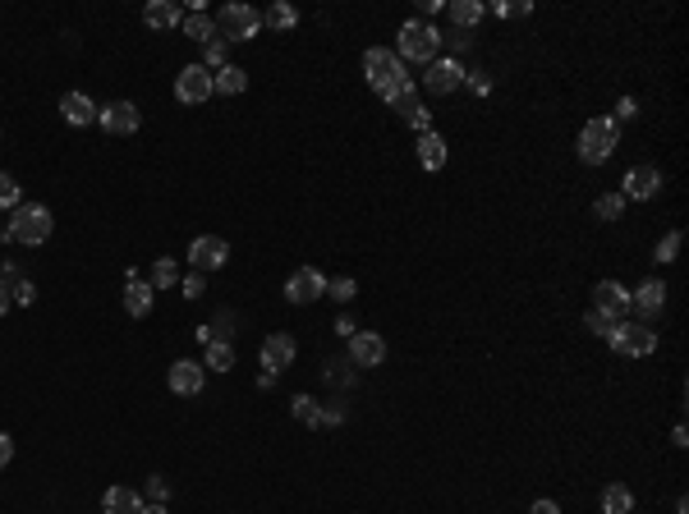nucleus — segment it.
Here are the masks:
<instances>
[{
  "label": "nucleus",
  "instance_id": "f257e3e1",
  "mask_svg": "<svg viewBox=\"0 0 689 514\" xmlns=\"http://www.w3.org/2000/svg\"><path fill=\"white\" fill-rule=\"evenodd\" d=\"M51 207H42V203H19L14 207V216H10V225H5V240L10 244H23V248H37V244H47L51 240Z\"/></svg>",
  "mask_w": 689,
  "mask_h": 514
},
{
  "label": "nucleus",
  "instance_id": "f03ea898",
  "mask_svg": "<svg viewBox=\"0 0 689 514\" xmlns=\"http://www.w3.org/2000/svg\"><path fill=\"white\" fill-rule=\"evenodd\" d=\"M363 74H368V88L382 97H395L400 88H410V74H404V60L395 51H368L363 56Z\"/></svg>",
  "mask_w": 689,
  "mask_h": 514
},
{
  "label": "nucleus",
  "instance_id": "7ed1b4c3",
  "mask_svg": "<svg viewBox=\"0 0 689 514\" xmlns=\"http://www.w3.org/2000/svg\"><path fill=\"white\" fill-rule=\"evenodd\" d=\"M441 42V32L432 28V23H423V19H410L400 28V47H395V56L400 60H414V65H432L437 60V47Z\"/></svg>",
  "mask_w": 689,
  "mask_h": 514
},
{
  "label": "nucleus",
  "instance_id": "20e7f679",
  "mask_svg": "<svg viewBox=\"0 0 689 514\" xmlns=\"http://www.w3.org/2000/svg\"><path fill=\"white\" fill-rule=\"evenodd\" d=\"M616 152V120H588L579 134V161L584 166H602Z\"/></svg>",
  "mask_w": 689,
  "mask_h": 514
},
{
  "label": "nucleus",
  "instance_id": "39448f33",
  "mask_svg": "<svg viewBox=\"0 0 689 514\" xmlns=\"http://www.w3.org/2000/svg\"><path fill=\"white\" fill-rule=\"evenodd\" d=\"M606 344H612L616 353H625V359H648V353L658 349V331L648 322H621L612 335H606Z\"/></svg>",
  "mask_w": 689,
  "mask_h": 514
},
{
  "label": "nucleus",
  "instance_id": "423d86ee",
  "mask_svg": "<svg viewBox=\"0 0 689 514\" xmlns=\"http://www.w3.org/2000/svg\"><path fill=\"white\" fill-rule=\"evenodd\" d=\"M258 28H262V14L253 5H225L216 19V32L225 42H249V37H258Z\"/></svg>",
  "mask_w": 689,
  "mask_h": 514
},
{
  "label": "nucleus",
  "instance_id": "0eeeda50",
  "mask_svg": "<svg viewBox=\"0 0 689 514\" xmlns=\"http://www.w3.org/2000/svg\"><path fill=\"white\" fill-rule=\"evenodd\" d=\"M216 88H212V69L208 65H184L180 69V78H175V97L184 101V106H202Z\"/></svg>",
  "mask_w": 689,
  "mask_h": 514
},
{
  "label": "nucleus",
  "instance_id": "6e6552de",
  "mask_svg": "<svg viewBox=\"0 0 689 514\" xmlns=\"http://www.w3.org/2000/svg\"><path fill=\"white\" fill-rule=\"evenodd\" d=\"M189 262L198 271H221L230 262V244L221 240V234H198V240L189 244Z\"/></svg>",
  "mask_w": 689,
  "mask_h": 514
},
{
  "label": "nucleus",
  "instance_id": "1a4fd4ad",
  "mask_svg": "<svg viewBox=\"0 0 689 514\" xmlns=\"http://www.w3.org/2000/svg\"><path fill=\"white\" fill-rule=\"evenodd\" d=\"M423 83H428V92H437V97L455 92V88H464V65H460L455 56H441V60H432V65H428Z\"/></svg>",
  "mask_w": 689,
  "mask_h": 514
},
{
  "label": "nucleus",
  "instance_id": "9d476101",
  "mask_svg": "<svg viewBox=\"0 0 689 514\" xmlns=\"http://www.w3.org/2000/svg\"><path fill=\"white\" fill-rule=\"evenodd\" d=\"M97 125H102L106 134H138L143 110H138L134 101H110V106L97 110Z\"/></svg>",
  "mask_w": 689,
  "mask_h": 514
},
{
  "label": "nucleus",
  "instance_id": "9b49d317",
  "mask_svg": "<svg viewBox=\"0 0 689 514\" xmlns=\"http://www.w3.org/2000/svg\"><path fill=\"white\" fill-rule=\"evenodd\" d=\"M349 363L354 368H382L386 363V340L377 331H354L349 335Z\"/></svg>",
  "mask_w": 689,
  "mask_h": 514
},
{
  "label": "nucleus",
  "instance_id": "f8f14e48",
  "mask_svg": "<svg viewBox=\"0 0 689 514\" xmlns=\"http://www.w3.org/2000/svg\"><path fill=\"white\" fill-rule=\"evenodd\" d=\"M322 294H327V275L313 271V266H299L290 281H286V299H290V303H313V299H322Z\"/></svg>",
  "mask_w": 689,
  "mask_h": 514
},
{
  "label": "nucleus",
  "instance_id": "ddd939ff",
  "mask_svg": "<svg viewBox=\"0 0 689 514\" xmlns=\"http://www.w3.org/2000/svg\"><path fill=\"white\" fill-rule=\"evenodd\" d=\"M621 184H625L621 197H630V203H648V197L662 193V170H658V166H634Z\"/></svg>",
  "mask_w": 689,
  "mask_h": 514
},
{
  "label": "nucleus",
  "instance_id": "4468645a",
  "mask_svg": "<svg viewBox=\"0 0 689 514\" xmlns=\"http://www.w3.org/2000/svg\"><path fill=\"white\" fill-rule=\"evenodd\" d=\"M386 106H391L395 115H404V120H410V125H414L419 134H428V129H432V115L423 110V101H419L414 83H410V88H400L395 97H386Z\"/></svg>",
  "mask_w": 689,
  "mask_h": 514
},
{
  "label": "nucleus",
  "instance_id": "2eb2a0df",
  "mask_svg": "<svg viewBox=\"0 0 689 514\" xmlns=\"http://www.w3.org/2000/svg\"><path fill=\"white\" fill-rule=\"evenodd\" d=\"M295 363V335H267L262 340V368L276 377Z\"/></svg>",
  "mask_w": 689,
  "mask_h": 514
},
{
  "label": "nucleus",
  "instance_id": "dca6fc26",
  "mask_svg": "<svg viewBox=\"0 0 689 514\" xmlns=\"http://www.w3.org/2000/svg\"><path fill=\"white\" fill-rule=\"evenodd\" d=\"M662 303H667V285H662V281H643V285L630 294V308L639 312V318H658Z\"/></svg>",
  "mask_w": 689,
  "mask_h": 514
},
{
  "label": "nucleus",
  "instance_id": "f3484780",
  "mask_svg": "<svg viewBox=\"0 0 689 514\" xmlns=\"http://www.w3.org/2000/svg\"><path fill=\"white\" fill-rule=\"evenodd\" d=\"M97 110H102V106H93V97H84V92H65V97H60V115H65L74 129L93 125V120H97Z\"/></svg>",
  "mask_w": 689,
  "mask_h": 514
},
{
  "label": "nucleus",
  "instance_id": "a211bd4d",
  "mask_svg": "<svg viewBox=\"0 0 689 514\" xmlns=\"http://www.w3.org/2000/svg\"><path fill=\"white\" fill-rule=\"evenodd\" d=\"M171 390L175 395H198L202 390V363H189V359H180V363H171Z\"/></svg>",
  "mask_w": 689,
  "mask_h": 514
},
{
  "label": "nucleus",
  "instance_id": "6ab92c4d",
  "mask_svg": "<svg viewBox=\"0 0 689 514\" xmlns=\"http://www.w3.org/2000/svg\"><path fill=\"white\" fill-rule=\"evenodd\" d=\"M102 510H106V514H143V496H138L134 487H110V492L102 496Z\"/></svg>",
  "mask_w": 689,
  "mask_h": 514
},
{
  "label": "nucleus",
  "instance_id": "aec40b11",
  "mask_svg": "<svg viewBox=\"0 0 689 514\" xmlns=\"http://www.w3.org/2000/svg\"><path fill=\"white\" fill-rule=\"evenodd\" d=\"M143 19H147V28H180V5L175 0H147V10H143Z\"/></svg>",
  "mask_w": 689,
  "mask_h": 514
},
{
  "label": "nucleus",
  "instance_id": "412c9836",
  "mask_svg": "<svg viewBox=\"0 0 689 514\" xmlns=\"http://www.w3.org/2000/svg\"><path fill=\"white\" fill-rule=\"evenodd\" d=\"M419 161H423V170H441L446 166V138L441 134H419Z\"/></svg>",
  "mask_w": 689,
  "mask_h": 514
},
{
  "label": "nucleus",
  "instance_id": "4be33fe9",
  "mask_svg": "<svg viewBox=\"0 0 689 514\" xmlns=\"http://www.w3.org/2000/svg\"><path fill=\"white\" fill-rule=\"evenodd\" d=\"M125 312L129 318H147L152 312V285H143L138 275H129V285H125Z\"/></svg>",
  "mask_w": 689,
  "mask_h": 514
},
{
  "label": "nucleus",
  "instance_id": "5701e85b",
  "mask_svg": "<svg viewBox=\"0 0 689 514\" xmlns=\"http://www.w3.org/2000/svg\"><path fill=\"white\" fill-rule=\"evenodd\" d=\"M212 88H216L221 97H239V92L249 88V74L239 69V65H225V69H216V74H212Z\"/></svg>",
  "mask_w": 689,
  "mask_h": 514
},
{
  "label": "nucleus",
  "instance_id": "b1692460",
  "mask_svg": "<svg viewBox=\"0 0 689 514\" xmlns=\"http://www.w3.org/2000/svg\"><path fill=\"white\" fill-rule=\"evenodd\" d=\"M593 308H612V312H625V308H630V294H625V285H616V281H597V290H593Z\"/></svg>",
  "mask_w": 689,
  "mask_h": 514
},
{
  "label": "nucleus",
  "instance_id": "393cba45",
  "mask_svg": "<svg viewBox=\"0 0 689 514\" xmlns=\"http://www.w3.org/2000/svg\"><path fill=\"white\" fill-rule=\"evenodd\" d=\"M621 322H625V312H612V308H588V312H584V327H588L593 335H602V340L612 335Z\"/></svg>",
  "mask_w": 689,
  "mask_h": 514
},
{
  "label": "nucleus",
  "instance_id": "a878e982",
  "mask_svg": "<svg viewBox=\"0 0 689 514\" xmlns=\"http://www.w3.org/2000/svg\"><path fill=\"white\" fill-rule=\"evenodd\" d=\"M180 23H184V37H189V42H202V47H208L212 37H216V19H212V14H202V10H193V14L180 19Z\"/></svg>",
  "mask_w": 689,
  "mask_h": 514
},
{
  "label": "nucleus",
  "instance_id": "bb28decb",
  "mask_svg": "<svg viewBox=\"0 0 689 514\" xmlns=\"http://www.w3.org/2000/svg\"><path fill=\"white\" fill-rule=\"evenodd\" d=\"M634 510V492L625 483H612L602 492V514H630Z\"/></svg>",
  "mask_w": 689,
  "mask_h": 514
},
{
  "label": "nucleus",
  "instance_id": "cd10ccee",
  "mask_svg": "<svg viewBox=\"0 0 689 514\" xmlns=\"http://www.w3.org/2000/svg\"><path fill=\"white\" fill-rule=\"evenodd\" d=\"M482 14H488V10H482V0H455V5H451V23L464 28V32H469Z\"/></svg>",
  "mask_w": 689,
  "mask_h": 514
},
{
  "label": "nucleus",
  "instance_id": "c85d7f7f",
  "mask_svg": "<svg viewBox=\"0 0 689 514\" xmlns=\"http://www.w3.org/2000/svg\"><path fill=\"white\" fill-rule=\"evenodd\" d=\"M180 281V262L175 257H156L152 262V290H171Z\"/></svg>",
  "mask_w": 689,
  "mask_h": 514
},
{
  "label": "nucleus",
  "instance_id": "c756f323",
  "mask_svg": "<svg viewBox=\"0 0 689 514\" xmlns=\"http://www.w3.org/2000/svg\"><path fill=\"white\" fill-rule=\"evenodd\" d=\"M208 368H216V372H230V368H234L230 340H212V344H208Z\"/></svg>",
  "mask_w": 689,
  "mask_h": 514
},
{
  "label": "nucleus",
  "instance_id": "7c9ffc66",
  "mask_svg": "<svg viewBox=\"0 0 689 514\" xmlns=\"http://www.w3.org/2000/svg\"><path fill=\"white\" fill-rule=\"evenodd\" d=\"M621 212H625V197H621V193H602L597 203H593V216H597V221H616Z\"/></svg>",
  "mask_w": 689,
  "mask_h": 514
},
{
  "label": "nucleus",
  "instance_id": "2f4dec72",
  "mask_svg": "<svg viewBox=\"0 0 689 514\" xmlns=\"http://www.w3.org/2000/svg\"><path fill=\"white\" fill-rule=\"evenodd\" d=\"M262 23H267V28H280V32H286V28H295V23H299V14H295V5H271V10L262 14Z\"/></svg>",
  "mask_w": 689,
  "mask_h": 514
},
{
  "label": "nucleus",
  "instance_id": "473e14b6",
  "mask_svg": "<svg viewBox=\"0 0 689 514\" xmlns=\"http://www.w3.org/2000/svg\"><path fill=\"white\" fill-rule=\"evenodd\" d=\"M295 418L308 423V427H322V409H317L313 395H295Z\"/></svg>",
  "mask_w": 689,
  "mask_h": 514
},
{
  "label": "nucleus",
  "instance_id": "72a5a7b5",
  "mask_svg": "<svg viewBox=\"0 0 689 514\" xmlns=\"http://www.w3.org/2000/svg\"><path fill=\"white\" fill-rule=\"evenodd\" d=\"M202 60H208V69H225V37H212L202 47Z\"/></svg>",
  "mask_w": 689,
  "mask_h": 514
},
{
  "label": "nucleus",
  "instance_id": "f704fd0d",
  "mask_svg": "<svg viewBox=\"0 0 689 514\" xmlns=\"http://www.w3.org/2000/svg\"><path fill=\"white\" fill-rule=\"evenodd\" d=\"M0 207H19V184H14V175H5V170H0Z\"/></svg>",
  "mask_w": 689,
  "mask_h": 514
},
{
  "label": "nucleus",
  "instance_id": "c9c22d12",
  "mask_svg": "<svg viewBox=\"0 0 689 514\" xmlns=\"http://www.w3.org/2000/svg\"><path fill=\"white\" fill-rule=\"evenodd\" d=\"M327 294H331L336 303H349V299L358 294V285L349 281V275H340V281H331V285H327Z\"/></svg>",
  "mask_w": 689,
  "mask_h": 514
},
{
  "label": "nucleus",
  "instance_id": "e433bc0d",
  "mask_svg": "<svg viewBox=\"0 0 689 514\" xmlns=\"http://www.w3.org/2000/svg\"><path fill=\"white\" fill-rule=\"evenodd\" d=\"M437 47H446V51H464V47H469V32H464V28H451Z\"/></svg>",
  "mask_w": 689,
  "mask_h": 514
},
{
  "label": "nucleus",
  "instance_id": "4c0bfd02",
  "mask_svg": "<svg viewBox=\"0 0 689 514\" xmlns=\"http://www.w3.org/2000/svg\"><path fill=\"white\" fill-rule=\"evenodd\" d=\"M464 88L482 97V92H492V78H488V74H464Z\"/></svg>",
  "mask_w": 689,
  "mask_h": 514
},
{
  "label": "nucleus",
  "instance_id": "58836bf2",
  "mask_svg": "<svg viewBox=\"0 0 689 514\" xmlns=\"http://www.w3.org/2000/svg\"><path fill=\"white\" fill-rule=\"evenodd\" d=\"M676 248H680V234H667V240L658 244V262H671V257H676Z\"/></svg>",
  "mask_w": 689,
  "mask_h": 514
},
{
  "label": "nucleus",
  "instance_id": "ea45409f",
  "mask_svg": "<svg viewBox=\"0 0 689 514\" xmlns=\"http://www.w3.org/2000/svg\"><path fill=\"white\" fill-rule=\"evenodd\" d=\"M166 492H171V487H166V478H152V483H147V496H152V505H161V501H166Z\"/></svg>",
  "mask_w": 689,
  "mask_h": 514
},
{
  "label": "nucleus",
  "instance_id": "a19ab883",
  "mask_svg": "<svg viewBox=\"0 0 689 514\" xmlns=\"http://www.w3.org/2000/svg\"><path fill=\"white\" fill-rule=\"evenodd\" d=\"M634 115H639L634 97H621V101H616V120H634Z\"/></svg>",
  "mask_w": 689,
  "mask_h": 514
},
{
  "label": "nucleus",
  "instance_id": "79ce46f5",
  "mask_svg": "<svg viewBox=\"0 0 689 514\" xmlns=\"http://www.w3.org/2000/svg\"><path fill=\"white\" fill-rule=\"evenodd\" d=\"M32 299H37V290H32L28 281H19V285H14V303H32Z\"/></svg>",
  "mask_w": 689,
  "mask_h": 514
},
{
  "label": "nucleus",
  "instance_id": "37998d69",
  "mask_svg": "<svg viewBox=\"0 0 689 514\" xmlns=\"http://www.w3.org/2000/svg\"><path fill=\"white\" fill-rule=\"evenodd\" d=\"M10 459H14V441L5 437V431H0V468H5Z\"/></svg>",
  "mask_w": 689,
  "mask_h": 514
},
{
  "label": "nucleus",
  "instance_id": "c03bdc74",
  "mask_svg": "<svg viewBox=\"0 0 689 514\" xmlns=\"http://www.w3.org/2000/svg\"><path fill=\"white\" fill-rule=\"evenodd\" d=\"M10 303H14V290H10L5 281H0V318H5V312H10Z\"/></svg>",
  "mask_w": 689,
  "mask_h": 514
},
{
  "label": "nucleus",
  "instance_id": "a18cd8bd",
  "mask_svg": "<svg viewBox=\"0 0 689 514\" xmlns=\"http://www.w3.org/2000/svg\"><path fill=\"white\" fill-rule=\"evenodd\" d=\"M202 294V275H189V281H184V299H198Z\"/></svg>",
  "mask_w": 689,
  "mask_h": 514
},
{
  "label": "nucleus",
  "instance_id": "49530a36",
  "mask_svg": "<svg viewBox=\"0 0 689 514\" xmlns=\"http://www.w3.org/2000/svg\"><path fill=\"white\" fill-rule=\"evenodd\" d=\"M529 514H561V510H556V501H534Z\"/></svg>",
  "mask_w": 689,
  "mask_h": 514
},
{
  "label": "nucleus",
  "instance_id": "de8ad7c7",
  "mask_svg": "<svg viewBox=\"0 0 689 514\" xmlns=\"http://www.w3.org/2000/svg\"><path fill=\"white\" fill-rule=\"evenodd\" d=\"M143 514H171L166 505H143Z\"/></svg>",
  "mask_w": 689,
  "mask_h": 514
}]
</instances>
